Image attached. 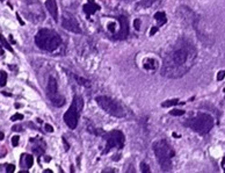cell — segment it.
Segmentation results:
<instances>
[{"mask_svg": "<svg viewBox=\"0 0 225 173\" xmlns=\"http://www.w3.org/2000/svg\"><path fill=\"white\" fill-rule=\"evenodd\" d=\"M197 57L194 43L186 37H180L171 46L164 58L161 75L167 78H180L193 68Z\"/></svg>", "mask_w": 225, "mask_h": 173, "instance_id": "1", "label": "cell"}, {"mask_svg": "<svg viewBox=\"0 0 225 173\" xmlns=\"http://www.w3.org/2000/svg\"><path fill=\"white\" fill-rule=\"evenodd\" d=\"M152 149L156 155L158 164L160 165L164 172H170L172 170V158L174 157V151L172 146L165 139H158L152 144Z\"/></svg>", "mask_w": 225, "mask_h": 173, "instance_id": "2", "label": "cell"}, {"mask_svg": "<svg viewBox=\"0 0 225 173\" xmlns=\"http://www.w3.org/2000/svg\"><path fill=\"white\" fill-rule=\"evenodd\" d=\"M35 43L42 50L55 51L62 43V38L55 30L43 28V29L38 30V33L36 34Z\"/></svg>", "mask_w": 225, "mask_h": 173, "instance_id": "3", "label": "cell"}, {"mask_svg": "<svg viewBox=\"0 0 225 173\" xmlns=\"http://www.w3.org/2000/svg\"><path fill=\"white\" fill-rule=\"evenodd\" d=\"M185 126L189 127L192 130H194L195 133L200 134V135H205L214 127V119L209 114L200 113L197 114L195 117L186 121Z\"/></svg>", "mask_w": 225, "mask_h": 173, "instance_id": "4", "label": "cell"}, {"mask_svg": "<svg viewBox=\"0 0 225 173\" xmlns=\"http://www.w3.org/2000/svg\"><path fill=\"white\" fill-rule=\"evenodd\" d=\"M84 101L83 99L78 95H74L73 101L68 109V112L64 114V122L70 129H75L78 124V119H79V112L83 109Z\"/></svg>", "mask_w": 225, "mask_h": 173, "instance_id": "5", "label": "cell"}, {"mask_svg": "<svg viewBox=\"0 0 225 173\" xmlns=\"http://www.w3.org/2000/svg\"><path fill=\"white\" fill-rule=\"evenodd\" d=\"M95 101L98 102V105L105 111L106 113H108L112 116H115V117H123L125 115V112L124 109L122 108V106L112 100V98L109 97H106V95H99L95 98Z\"/></svg>", "mask_w": 225, "mask_h": 173, "instance_id": "6", "label": "cell"}, {"mask_svg": "<svg viewBox=\"0 0 225 173\" xmlns=\"http://www.w3.org/2000/svg\"><path fill=\"white\" fill-rule=\"evenodd\" d=\"M102 136L106 139V148L102 151V153H108L112 148L122 149L124 146L125 137L121 130H112L109 133H103Z\"/></svg>", "mask_w": 225, "mask_h": 173, "instance_id": "7", "label": "cell"}, {"mask_svg": "<svg viewBox=\"0 0 225 173\" xmlns=\"http://www.w3.org/2000/svg\"><path fill=\"white\" fill-rule=\"evenodd\" d=\"M46 94L48 98L51 101V104L56 107H62L65 104V98L63 95H60L58 93V87H57V82L53 77L49 78L48 82V88H46Z\"/></svg>", "mask_w": 225, "mask_h": 173, "instance_id": "8", "label": "cell"}, {"mask_svg": "<svg viewBox=\"0 0 225 173\" xmlns=\"http://www.w3.org/2000/svg\"><path fill=\"white\" fill-rule=\"evenodd\" d=\"M62 27L64 29L68 30V31H72L74 34H80L81 33V28H80V24L77 21L73 15L71 13H68L65 12L63 16H62Z\"/></svg>", "mask_w": 225, "mask_h": 173, "instance_id": "9", "label": "cell"}, {"mask_svg": "<svg viewBox=\"0 0 225 173\" xmlns=\"http://www.w3.org/2000/svg\"><path fill=\"white\" fill-rule=\"evenodd\" d=\"M120 21V31L117 34H115L112 37L116 40H125L129 35V23H128V19L125 16H120L119 18Z\"/></svg>", "mask_w": 225, "mask_h": 173, "instance_id": "10", "label": "cell"}, {"mask_svg": "<svg viewBox=\"0 0 225 173\" xmlns=\"http://www.w3.org/2000/svg\"><path fill=\"white\" fill-rule=\"evenodd\" d=\"M45 7L48 12L53 18V20L57 22L58 21V8H57V2L56 0H46L45 1Z\"/></svg>", "mask_w": 225, "mask_h": 173, "instance_id": "11", "label": "cell"}, {"mask_svg": "<svg viewBox=\"0 0 225 173\" xmlns=\"http://www.w3.org/2000/svg\"><path fill=\"white\" fill-rule=\"evenodd\" d=\"M83 8H84V12L87 14V16H90V15L94 14L97 11H99V9H100V6L94 2V0H88V2H87L86 5H84Z\"/></svg>", "mask_w": 225, "mask_h": 173, "instance_id": "12", "label": "cell"}, {"mask_svg": "<svg viewBox=\"0 0 225 173\" xmlns=\"http://www.w3.org/2000/svg\"><path fill=\"white\" fill-rule=\"evenodd\" d=\"M144 69H146V70H156V69L158 68V63L156 59H153V58H147V59L145 60V63H144Z\"/></svg>", "mask_w": 225, "mask_h": 173, "instance_id": "13", "label": "cell"}, {"mask_svg": "<svg viewBox=\"0 0 225 173\" xmlns=\"http://www.w3.org/2000/svg\"><path fill=\"white\" fill-rule=\"evenodd\" d=\"M43 143H44V142H43V141H42V138H41V139H38V141H37V144H36V145H34V152H35L37 156H41V155H43V153H44L45 144L41 146V144H43Z\"/></svg>", "mask_w": 225, "mask_h": 173, "instance_id": "14", "label": "cell"}, {"mask_svg": "<svg viewBox=\"0 0 225 173\" xmlns=\"http://www.w3.org/2000/svg\"><path fill=\"white\" fill-rule=\"evenodd\" d=\"M21 157L23 158V162H24L26 167H27V168H30V167L33 166V164H34V158H33V156H31V155H28V153H23Z\"/></svg>", "mask_w": 225, "mask_h": 173, "instance_id": "15", "label": "cell"}, {"mask_svg": "<svg viewBox=\"0 0 225 173\" xmlns=\"http://www.w3.org/2000/svg\"><path fill=\"white\" fill-rule=\"evenodd\" d=\"M154 19H156V21H157L159 24H164V23H166V21H167L166 14L164 12H157V13L154 14Z\"/></svg>", "mask_w": 225, "mask_h": 173, "instance_id": "16", "label": "cell"}, {"mask_svg": "<svg viewBox=\"0 0 225 173\" xmlns=\"http://www.w3.org/2000/svg\"><path fill=\"white\" fill-rule=\"evenodd\" d=\"M178 104H180L178 99H172V100H167L165 102H163V104H161V107L167 108V107H172V106H175V105H178Z\"/></svg>", "mask_w": 225, "mask_h": 173, "instance_id": "17", "label": "cell"}, {"mask_svg": "<svg viewBox=\"0 0 225 173\" xmlns=\"http://www.w3.org/2000/svg\"><path fill=\"white\" fill-rule=\"evenodd\" d=\"M74 79L78 82V83L80 84V85H83V86H85V87H88V86H90V80H87V79H85V78H83V77H78V75H74Z\"/></svg>", "mask_w": 225, "mask_h": 173, "instance_id": "18", "label": "cell"}, {"mask_svg": "<svg viewBox=\"0 0 225 173\" xmlns=\"http://www.w3.org/2000/svg\"><path fill=\"white\" fill-rule=\"evenodd\" d=\"M157 0H143V1L139 2V6H142V7H150Z\"/></svg>", "mask_w": 225, "mask_h": 173, "instance_id": "19", "label": "cell"}, {"mask_svg": "<svg viewBox=\"0 0 225 173\" xmlns=\"http://www.w3.org/2000/svg\"><path fill=\"white\" fill-rule=\"evenodd\" d=\"M6 83H7V73L4 72V71H1V72H0V85H1V86H5Z\"/></svg>", "mask_w": 225, "mask_h": 173, "instance_id": "20", "label": "cell"}, {"mask_svg": "<svg viewBox=\"0 0 225 173\" xmlns=\"http://www.w3.org/2000/svg\"><path fill=\"white\" fill-rule=\"evenodd\" d=\"M1 44H2V46H5L7 50H9L11 53H13V49H12V46L8 44V42L6 41V38L4 37L2 35H1Z\"/></svg>", "mask_w": 225, "mask_h": 173, "instance_id": "21", "label": "cell"}, {"mask_svg": "<svg viewBox=\"0 0 225 173\" xmlns=\"http://www.w3.org/2000/svg\"><path fill=\"white\" fill-rule=\"evenodd\" d=\"M170 114L173 115V116H181V115L185 114V111H182V109H172L170 112Z\"/></svg>", "mask_w": 225, "mask_h": 173, "instance_id": "22", "label": "cell"}, {"mask_svg": "<svg viewBox=\"0 0 225 173\" xmlns=\"http://www.w3.org/2000/svg\"><path fill=\"white\" fill-rule=\"evenodd\" d=\"M141 171H142L143 173H150L151 172L149 165L145 164V163H141Z\"/></svg>", "mask_w": 225, "mask_h": 173, "instance_id": "23", "label": "cell"}, {"mask_svg": "<svg viewBox=\"0 0 225 173\" xmlns=\"http://www.w3.org/2000/svg\"><path fill=\"white\" fill-rule=\"evenodd\" d=\"M11 120L12 121H17V120H23V115L22 114H19V113H16L14 114L12 117H11Z\"/></svg>", "mask_w": 225, "mask_h": 173, "instance_id": "24", "label": "cell"}, {"mask_svg": "<svg viewBox=\"0 0 225 173\" xmlns=\"http://www.w3.org/2000/svg\"><path fill=\"white\" fill-rule=\"evenodd\" d=\"M225 78V70H223V71H219L217 73V80L218 82H220V80H223Z\"/></svg>", "mask_w": 225, "mask_h": 173, "instance_id": "25", "label": "cell"}, {"mask_svg": "<svg viewBox=\"0 0 225 173\" xmlns=\"http://www.w3.org/2000/svg\"><path fill=\"white\" fill-rule=\"evenodd\" d=\"M19 136H13L12 137V145L13 146H17V144H19Z\"/></svg>", "mask_w": 225, "mask_h": 173, "instance_id": "26", "label": "cell"}, {"mask_svg": "<svg viewBox=\"0 0 225 173\" xmlns=\"http://www.w3.org/2000/svg\"><path fill=\"white\" fill-rule=\"evenodd\" d=\"M15 171V166L13 164H8L7 167H6V172L7 173H12Z\"/></svg>", "mask_w": 225, "mask_h": 173, "instance_id": "27", "label": "cell"}, {"mask_svg": "<svg viewBox=\"0 0 225 173\" xmlns=\"http://www.w3.org/2000/svg\"><path fill=\"white\" fill-rule=\"evenodd\" d=\"M134 26H135L136 30L141 29V19H136L135 21H134Z\"/></svg>", "mask_w": 225, "mask_h": 173, "instance_id": "28", "label": "cell"}, {"mask_svg": "<svg viewBox=\"0 0 225 173\" xmlns=\"http://www.w3.org/2000/svg\"><path fill=\"white\" fill-rule=\"evenodd\" d=\"M45 130H46L48 133H52L53 127H52V126H50V124H45Z\"/></svg>", "mask_w": 225, "mask_h": 173, "instance_id": "29", "label": "cell"}, {"mask_svg": "<svg viewBox=\"0 0 225 173\" xmlns=\"http://www.w3.org/2000/svg\"><path fill=\"white\" fill-rule=\"evenodd\" d=\"M108 29L110 30V31H114V30H115V23L114 22L108 23Z\"/></svg>", "mask_w": 225, "mask_h": 173, "instance_id": "30", "label": "cell"}, {"mask_svg": "<svg viewBox=\"0 0 225 173\" xmlns=\"http://www.w3.org/2000/svg\"><path fill=\"white\" fill-rule=\"evenodd\" d=\"M12 129H13L14 131H22V130H23L21 126H14V127H13Z\"/></svg>", "mask_w": 225, "mask_h": 173, "instance_id": "31", "label": "cell"}, {"mask_svg": "<svg viewBox=\"0 0 225 173\" xmlns=\"http://www.w3.org/2000/svg\"><path fill=\"white\" fill-rule=\"evenodd\" d=\"M157 31H158V28H157V27H153V28L151 29V31H150V35H153V34H156Z\"/></svg>", "mask_w": 225, "mask_h": 173, "instance_id": "32", "label": "cell"}, {"mask_svg": "<svg viewBox=\"0 0 225 173\" xmlns=\"http://www.w3.org/2000/svg\"><path fill=\"white\" fill-rule=\"evenodd\" d=\"M63 142H64V144H65V151H68V142H66V139L63 138Z\"/></svg>", "mask_w": 225, "mask_h": 173, "instance_id": "33", "label": "cell"}, {"mask_svg": "<svg viewBox=\"0 0 225 173\" xmlns=\"http://www.w3.org/2000/svg\"><path fill=\"white\" fill-rule=\"evenodd\" d=\"M16 18L19 19V22H20V23H21V24H22V26H23V24H24V22H23L22 20H21V18H20V15H19V14H16Z\"/></svg>", "mask_w": 225, "mask_h": 173, "instance_id": "34", "label": "cell"}, {"mask_svg": "<svg viewBox=\"0 0 225 173\" xmlns=\"http://www.w3.org/2000/svg\"><path fill=\"white\" fill-rule=\"evenodd\" d=\"M2 139H4V133L1 131V133H0V141H2Z\"/></svg>", "mask_w": 225, "mask_h": 173, "instance_id": "35", "label": "cell"}, {"mask_svg": "<svg viewBox=\"0 0 225 173\" xmlns=\"http://www.w3.org/2000/svg\"><path fill=\"white\" fill-rule=\"evenodd\" d=\"M102 172H115V170H103Z\"/></svg>", "mask_w": 225, "mask_h": 173, "instance_id": "36", "label": "cell"}, {"mask_svg": "<svg viewBox=\"0 0 225 173\" xmlns=\"http://www.w3.org/2000/svg\"><path fill=\"white\" fill-rule=\"evenodd\" d=\"M5 153H6V151L4 150V148H2V150H1V157H2V156H4Z\"/></svg>", "mask_w": 225, "mask_h": 173, "instance_id": "37", "label": "cell"}, {"mask_svg": "<svg viewBox=\"0 0 225 173\" xmlns=\"http://www.w3.org/2000/svg\"><path fill=\"white\" fill-rule=\"evenodd\" d=\"M44 173H52V171H51V170H45Z\"/></svg>", "mask_w": 225, "mask_h": 173, "instance_id": "38", "label": "cell"}, {"mask_svg": "<svg viewBox=\"0 0 225 173\" xmlns=\"http://www.w3.org/2000/svg\"><path fill=\"white\" fill-rule=\"evenodd\" d=\"M49 160H51V158H50V157H46V158H45V162H49Z\"/></svg>", "mask_w": 225, "mask_h": 173, "instance_id": "39", "label": "cell"}, {"mask_svg": "<svg viewBox=\"0 0 225 173\" xmlns=\"http://www.w3.org/2000/svg\"><path fill=\"white\" fill-rule=\"evenodd\" d=\"M173 136H174V137H180V135H178V134H175V133L173 134Z\"/></svg>", "mask_w": 225, "mask_h": 173, "instance_id": "40", "label": "cell"}, {"mask_svg": "<svg viewBox=\"0 0 225 173\" xmlns=\"http://www.w3.org/2000/svg\"><path fill=\"white\" fill-rule=\"evenodd\" d=\"M224 171H225V167H224Z\"/></svg>", "mask_w": 225, "mask_h": 173, "instance_id": "41", "label": "cell"}, {"mask_svg": "<svg viewBox=\"0 0 225 173\" xmlns=\"http://www.w3.org/2000/svg\"><path fill=\"white\" fill-rule=\"evenodd\" d=\"M224 92H225V90H224Z\"/></svg>", "mask_w": 225, "mask_h": 173, "instance_id": "42", "label": "cell"}]
</instances>
